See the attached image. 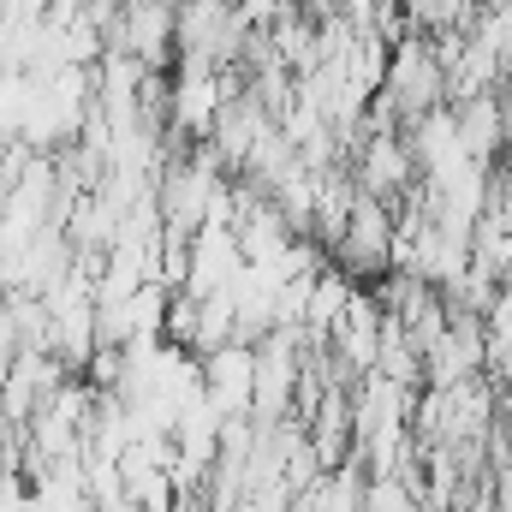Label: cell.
I'll use <instances>...</instances> for the list:
<instances>
[{
	"mask_svg": "<svg viewBox=\"0 0 512 512\" xmlns=\"http://www.w3.org/2000/svg\"><path fill=\"white\" fill-rule=\"evenodd\" d=\"M501 114H507V143H512V84L501 90Z\"/></svg>",
	"mask_w": 512,
	"mask_h": 512,
	"instance_id": "cell-4",
	"label": "cell"
},
{
	"mask_svg": "<svg viewBox=\"0 0 512 512\" xmlns=\"http://www.w3.org/2000/svg\"><path fill=\"white\" fill-rule=\"evenodd\" d=\"M364 512H417V495H405L399 477H376L364 495Z\"/></svg>",
	"mask_w": 512,
	"mask_h": 512,
	"instance_id": "cell-3",
	"label": "cell"
},
{
	"mask_svg": "<svg viewBox=\"0 0 512 512\" xmlns=\"http://www.w3.org/2000/svg\"><path fill=\"white\" fill-rule=\"evenodd\" d=\"M453 120L465 137V155L477 167H501V149H507V114H501V90L489 96H471V102H453Z\"/></svg>",
	"mask_w": 512,
	"mask_h": 512,
	"instance_id": "cell-2",
	"label": "cell"
},
{
	"mask_svg": "<svg viewBox=\"0 0 512 512\" xmlns=\"http://www.w3.org/2000/svg\"><path fill=\"white\" fill-rule=\"evenodd\" d=\"M239 274H245V251H239V233L227 221H215L191 239V268H185L191 298H221V292L239 286Z\"/></svg>",
	"mask_w": 512,
	"mask_h": 512,
	"instance_id": "cell-1",
	"label": "cell"
}]
</instances>
